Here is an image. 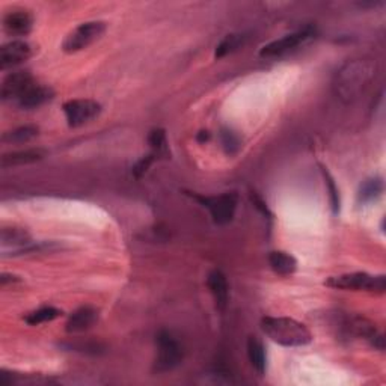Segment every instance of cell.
I'll list each match as a JSON object with an SVG mask.
<instances>
[{
  "label": "cell",
  "mask_w": 386,
  "mask_h": 386,
  "mask_svg": "<svg viewBox=\"0 0 386 386\" xmlns=\"http://www.w3.org/2000/svg\"><path fill=\"white\" fill-rule=\"evenodd\" d=\"M98 320V311L92 306H82L76 310L66 320V332L70 334H78V332L88 330Z\"/></svg>",
  "instance_id": "5bb4252c"
},
{
  "label": "cell",
  "mask_w": 386,
  "mask_h": 386,
  "mask_svg": "<svg viewBox=\"0 0 386 386\" xmlns=\"http://www.w3.org/2000/svg\"><path fill=\"white\" fill-rule=\"evenodd\" d=\"M34 55V49L23 39H12L0 49V66L2 70L14 68V66L28 61Z\"/></svg>",
  "instance_id": "9c48e42d"
},
{
  "label": "cell",
  "mask_w": 386,
  "mask_h": 386,
  "mask_svg": "<svg viewBox=\"0 0 386 386\" xmlns=\"http://www.w3.org/2000/svg\"><path fill=\"white\" fill-rule=\"evenodd\" d=\"M196 199L210 210L211 218L216 223L225 225L233 220L237 208V196L234 193H223L213 198L196 196Z\"/></svg>",
  "instance_id": "ba28073f"
},
{
  "label": "cell",
  "mask_w": 386,
  "mask_h": 386,
  "mask_svg": "<svg viewBox=\"0 0 386 386\" xmlns=\"http://www.w3.org/2000/svg\"><path fill=\"white\" fill-rule=\"evenodd\" d=\"M261 329L272 341L284 347H302L313 341L311 330L290 317H264Z\"/></svg>",
  "instance_id": "7a4b0ae2"
},
{
  "label": "cell",
  "mask_w": 386,
  "mask_h": 386,
  "mask_svg": "<svg viewBox=\"0 0 386 386\" xmlns=\"http://www.w3.org/2000/svg\"><path fill=\"white\" fill-rule=\"evenodd\" d=\"M106 32V24L103 21H86L66 35L62 43L65 53H77L94 44L97 39Z\"/></svg>",
  "instance_id": "5b68a950"
},
{
  "label": "cell",
  "mask_w": 386,
  "mask_h": 386,
  "mask_svg": "<svg viewBox=\"0 0 386 386\" xmlns=\"http://www.w3.org/2000/svg\"><path fill=\"white\" fill-rule=\"evenodd\" d=\"M34 28V17L28 11H11L4 17V29L11 36H24Z\"/></svg>",
  "instance_id": "8fae6325"
},
{
  "label": "cell",
  "mask_w": 386,
  "mask_h": 386,
  "mask_svg": "<svg viewBox=\"0 0 386 386\" xmlns=\"http://www.w3.org/2000/svg\"><path fill=\"white\" fill-rule=\"evenodd\" d=\"M322 172H323V177H325V183L327 186L332 211H334V215H337V213L340 211V193H338V189H337V186L334 183V178L330 177L329 172L325 168H322Z\"/></svg>",
  "instance_id": "603a6c76"
},
{
  "label": "cell",
  "mask_w": 386,
  "mask_h": 386,
  "mask_svg": "<svg viewBox=\"0 0 386 386\" xmlns=\"http://www.w3.org/2000/svg\"><path fill=\"white\" fill-rule=\"evenodd\" d=\"M207 285L213 299H215L216 308L225 310L230 300V287L226 276L220 270H211L207 276Z\"/></svg>",
  "instance_id": "4fadbf2b"
},
{
  "label": "cell",
  "mask_w": 386,
  "mask_h": 386,
  "mask_svg": "<svg viewBox=\"0 0 386 386\" xmlns=\"http://www.w3.org/2000/svg\"><path fill=\"white\" fill-rule=\"evenodd\" d=\"M62 111L70 127H81L91 123L92 119H96L100 115L101 106L94 100L77 98L64 103Z\"/></svg>",
  "instance_id": "8992f818"
},
{
  "label": "cell",
  "mask_w": 386,
  "mask_h": 386,
  "mask_svg": "<svg viewBox=\"0 0 386 386\" xmlns=\"http://www.w3.org/2000/svg\"><path fill=\"white\" fill-rule=\"evenodd\" d=\"M269 264L275 273L288 276L293 275L298 269V261L296 258L287 254V252L283 250H275L269 255Z\"/></svg>",
  "instance_id": "e0dca14e"
},
{
  "label": "cell",
  "mask_w": 386,
  "mask_h": 386,
  "mask_svg": "<svg viewBox=\"0 0 386 386\" xmlns=\"http://www.w3.org/2000/svg\"><path fill=\"white\" fill-rule=\"evenodd\" d=\"M157 356L154 362V370L157 372H168L177 368L183 361V350L178 341L172 337L169 332L162 330L156 337Z\"/></svg>",
  "instance_id": "3957f363"
},
{
  "label": "cell",
  "mask_w": 386,
  "mask_h": 386,
  "mask_svg": "<svg viewBox=\"0 0 386 386\" xmlns=\"http://www.w3.org/2000/svg\"><path fill=\"white\" fill-rule=\"evenodd\" d=\"M196 139H198L199 142H207V141L210 139V133H208V131H199Z\"/></svg>",
  "instance_id": "4316f807"
},
{
  "label": "cell",
  "mask_w": 386,
  "mask_h": 386,
  "mask_svg": "<svg viewBox=\"0 0 386 386\" xmlns=\"http://www.w3.org/2000/svg\"><path fill=\"white\" fill-rule=\"evenodd\" d=\"M34 83V78L28 71H14L5 77L2 83L4 100H17L23 92L28 91Z\"/></svg>",
  "instance_id": "30bf717a"
},
{
  "label": "cell",
  "mask_w": 386,
  "mask_h": 386,
  "mask_svg": "<svg viewBox=\"0 0 386 386\" xmlns=\"http://www.w3.org/2000/svg\"><path fill=\"white\" fill-rule=\"evenodd\" d=\"M248 357L250 361V365L254 367L258 375L263 376L265 372V368H268V356H265L263 342L255 337H250L248 340Z\"/></svg>",
  "instance_id": "ac0fdd59"
},
{
  "label": "cell",
  "mask_w": 386,
  "mask_h": 386,
  "mask_svg": "<svg viewBox=\"0 0 386 386\" xmlns=\"http://www.w3.org/2000/svg\"><path fill=\"white\" fill-rule=\"evenodd\" d=\"M0 242H2L4 252H6V249H11L12 252H23L28 250L32 245L31 235L21 228H4Z\"/></svg>",
  "instance_id": "9a60e30c"
},
{
  "label": "cell",
  "mask_w": 386,
  "mask_h": 386,
  "mask_svg": "<svg viewBox=\"0 0 386 386\" xmlns=\"http://www.w3.org/2000/svg\"><path fill=\"white\" fill-rule=\"evenodd\" d=\"M46 157V151L39 148H31V150H20V151H12L2 157V166H19V165H29L43 161Z\"/></svg>",
  "instance_id": "2e32d148"
},
{
  "label": "cell",
  "mask_w": 386,
  "mask_h": 386,
  "mask_svg": "<svg viewBox=\"0 0 386 386\" xmlns=\"http://www.w3.org/2000/svg\"><path fill=\"white\" fill-rule=\"evenodd\" d=\"M382 189H383V184L380 180H377V178L368 180L362 186L361 191H359V201L361 203L371 201V199H375L376 196H379L382 193Z\"/></svg>",
  "instance_id": "7402d4cb"
},
{
  "label": "cell",
  "mask_w": 386,
  "mask_h": 386,
  "mask_svg": "<svg viewBox=\"0 0 386 386\" xmlns=\"http://www.w3.org/2000/svg\"><path fill=\"white\" fill-rule=\"evenodd\" d=\"M326 285L338 290H353V291H372L383 293L385 291V276H371L365 272L345 273L340 276L329 278Z\"/></svg>",
  "instance_id": "277c9868"
},
{
  "label": "cell",
  "mask_w": 386,
  "mask_h": 386,
  "mask_svg": "<svg viewBox=\"0 0 386 386\" xmlns=\"http://www.w3.org/2000/svg\"><path fill=\"white\" fill-rule=\"evenodd\" d=\"M153 162H154V154H150V156L141 158V161L135 166H133V174H135L136 177H142L145 172L150 169Z\"/></svg>",
  "instance_id": "484cf974"
},
{
  "label": "cell",
  "mask_w": 386,
  "mask_h": 386,
  "mask_svg": "<svg viewBox=\"0 0 386 386\" xmlns=\"http://www.w3.org/2000/svg\"><path fill=\"white\" fill-rule=\"evenodd\" d=\"M38 131L39 130L35 126H23V127H19L16 130L6 131L5 135L2 136V141L4 142H8V143L29 142V141H32L34 138L38 136Z\"/></svg>",
  "instance_id": "ffe728a7"
},
{
  "label": "cell",
  "mask_w": 386,
  "mask_h": 386,
  "mask_svg": "<svg viewBox=\"0 0 386 386\" xmlns=\"http://www.w3.org/2000/svg\"><path fill=\"white\" fill-rule=\"evenodd\" d=\"M61 315H62V311H59L58 308H53V306H43V308H39V310L26 315L24 322L31 326H39L43 323L55 320V318H58Z\"/></svg>",
  "instance_id": "d6986e66"
},
{
  "label": "cell",
  "mask_w": 386,
  "mask_h": 386,
  "mask_svg": "<svg viewBox=\"0 0 386 386\" xmlns=\"http://www.w3.org/2000/svg\"><path fill=\"white\" fill-rule=\"evenodd\" d=\"M314 34L315 32L313 28H306L303 31L285 35L283 38L276 39V41H272L268 46H264L260 51V56H263V58L284 56V55H287V53L303 46L306 41H310L311 38H314Z\"/></svg>",
  "instance_id": "52a82bcc"
},
{
  "label": "cell",
  "mask_w": 386,
  "mask_h": 386,
  "mask_svg": "<svg viewBox=\"0 0 386 386\" xmlns=\"http://www.w3.org/2000/svg\"><path fill=\"white\" fill-rule=\"evenodd\" d=\"M53 97H55V92H53L51 88L43 85H32L28 91L23 92V94L16 100V103L20 109L31 111L41 108L43 104L50 101Z\"/></svg>",
  "instance_id": "7c38bea8"
},
{
  "label": "cell",
  "mask_w": 386,
  "mask_h": 386,
  "mask_svg": "<svg viewBox=\"0 0 386 386\" xmlns=\"http://www.w3.org/2000/svg\"><path fill=\"white\" fill-rule=\"evenodd\" d=\"M243 41H245L243 35H237V34L226 35L216 47V51H215L216 59H220L226 55H230V53L235 51L238 47L243 46Z\"/></svg>",
  "instance_id": "44dd1931"
},
{
  "label": "cell",
  "mask_w": 386,
  "mask_h": 386,
  "mask_svg": "<svg viewBox=\"0 0 386 386\" xmlns=\"http://www.w3.org/2000/svg\"><path fill=\"white\" fill-rule=\"evenodd\" d=\"M148 142L151 145V148L158 151H163L166 148V133L163 128H156L150 133Z\"/></svg>",
  "instance_id": "cb8c5ba5"
},
{
  "label": "cell",
  "mask_w": 386,
  "mask_h": 386,
  "mask_svg": "<svg viewBox=\"0 0 386 386\" xmlns=\"http://www.w3.org/2000/svg\"><path fill=\"white\" fill-rule=\"evenodd\" d=\"M376 76V64L370 59H353L344 64L334 78V89L338 98L352 101L371 83Z\"/></svg>",
  "instance_id": "6da1fadb"
},
{
  "label": "cell",
  "mask_w": 386,
  "mask_h": 386,
  "mask_svg": "<svg viewBox=\"0 0 386 386\" xmlns=\"http://www.w3.org/2000/svg\"><path fill=\"white\" fill-rule=\"evenodd\" d=\"M220 139H222V145H223L225 151L228 154H234L238 150V139L230 130H223L222 135H220Z\"/></svg>",
  "instance_id": "d4e9b609"
}]
</instances>
